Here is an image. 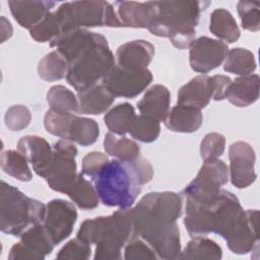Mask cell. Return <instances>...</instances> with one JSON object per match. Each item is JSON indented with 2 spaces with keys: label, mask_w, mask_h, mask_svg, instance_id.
I'll return each instance as SVG.
<instances>
[{
  "label": "cell",
  "mask_w": 260,
  "mask_h": 260,
  "mask_svg": "<svg viewBox=\"0 0 260 260\" xmlns=\"http://www.w3.org/2000/svg\"><path fill=\"white\" fill-rule=\"evenodd\" d=\"M115 65L107 39L95 32L93 40L68 62L66 81L77 92L82 91L95 85Z\"/></svg>",
  "instance_id": "obj_6"
},
{
  "label": "cell",
  "mask_w": 260,
  "mask_h": 260,
  "mask_svg": "<svg viewBox=\"0 0 260 260\" xmlns=\"http://www.w3.org/2000/svg\"><path fill=\"white\" fill-rule=\"evenodd\" d=\"M29 35L39 43H51L58 38L61 35V28L55 12L48 13L40 23L29 29Z\"/></svg>",
  "instance_id": "obj_36"
},
{
  "label": "cell",
  "mask_w": 260,
  "mask_h": 260,
  "mask_svg": "<svg viewBox=\"0 0 260 260\" xmlns=\"http://www.w3.org/2000/svg\"><path fill=\"white\" fill-rule=\"evenodd\" d=\"M61 34L84 27H123L112 4L106 1H73L61 4L55 11Z\"/></svg>",
  "instance_id": "obj_8"
},
{
  "label": "cell",
  "mask_w": 260,
  "mask_h": 260,
  "mask_svg": "<svg viewBox=\"0 0 260 260\" xmlns=\"http://www.w3.org/2000/svg\"><path fill=\"white\" fill-rule=\"evenodd\" d=\"M130 135L135 140L144 143H150L157 139L160 133L159 121L147 115L136 116L130 130Z\"/></svg>",
  "instance_id": "obj_35"
},
{
  "label": "cell",
  "mask_w": 260,
  "mask_h": 260,
  "mask_svg": "<svg viewBox=\"0 0 260 260\" xmlns=\"http://www.w3.org/2000/svg\"><path fill=\"white\" fill-rule=\"evenodd\" d=\"M90 245L79 238H75L67 242L56 255L57 259H72V260H86L90 258Z\"/></svg>",
  "instance_id": "obj_39"
},
{
  "label": "cell",
  "mask_w": 260,
  "mask_h": 260,
  "mask_svg": "<svg viewBox=\"0 0 260 260\" xmlns=\"http://www.w3.org/2000/svg\"><path fill=\"white\" fill-rule=\"evenodd\" d=\"M212 94L213 88L211 76L205 74L197 75L179 89L177 105L201 110L209 104Z\"/></svg>",
  "instance_id": "obj_19"
},
{
  "label": "cell",
  "mask_w": 260,
  "mask_h": 260,
  "mask_svg": "<svg viewBox=\"0 0 260 260\" xmlns=\"http://www.w3.org/2000/svg\"><path fill=\"white\" fill-rule=\"evenodd\" d=\"M45 214L46 205L41 201L1 182L0 229L4 234L20 237L30 226L43 223Z\"/></svg>",
  "instance_id": "obj_7"
},
{
  "label": "cell",
  "mask_w": 260,
  "mask_h": 260,
  "mask_svg": "<svg viewBox=\"0 0 260 260\" xmlns=\"http://www.w3.org/2000/svg\"><path fill=\"white\" fill-rule=\"evenodd\" d=\"M31 120L30 111L22 105L10 107L4 117L6 127L11 131H21L26 128Z\"/></svg>",
  "instance_id": "obj_40"
},
{
  "label": "cell",
  "mask_w": 260,
  "mask_h": 260,
  "mask_svg": "<svg viewBox=\"0 0 260 260\" xmlns=\"http://www.w3.org/2000/svg\"><path fill=\"white\" fill-rule=\"evenodd\" d=\"M154 56V46L144 40H134L121 45L116 52V65L127 70H143Z\"/></svg>",
  "instance_id": "obj_17"
},
{
  "label": "cell",
  "mask_w": 260,
  "mask_h": 260,
  "mask_svg": "<svg viewBox=\"0 0 260 260\" xmlns=\"http://www.w3.org/2000/svg\"><path fill=\"white\" fill-rule=\"evenodd\" d=\"M171 94L169 89L161 84H154L149 87L143 98L137 103L141 114L164 121L170 111Z\"/></svg>",
  "instance_id": "obj_24"
},
{
  "label": "cell",
  "mask_w": 260,
  "mask_h": 260,
  "mask_svg": "<svg viewBox=\"0 0 260 260\" xmlns=\"http://www.w3.org/2000/svg\"><path fill=\"white\" fill-rule=\"evenodd\" d=\"M78 107L76 114L100 115L109 110L115 96L102 84H95L77 92Z\"/></svg>",
  "instance_id": "obj_22"
},
{
  "label": "cell",
  "mask_w": 260,
  "mask_h": 260,
  "mask_svg": "<svg viewBox=\"0 0 260 260\" xmlns=\"http://www.w3.org/2000/svg\"><path fill=\"white\" fill-rule=\"evenodd\" d=\"M17 149L32 166L35 173L46 179L53 159V147L49 142L37 135H26L18 140Z\"/></svg>",
  "instance_id": "obj_16"
},
{
  "label": "cell",
  "mask_w": 260,
  "mask_h": 260,
  "mask_svg": "<svg viewBox=\"0 0 260 260\" xmlns=\"http://www.w3.org/2000/svg\"><path fill=\"white\" fill-rule=\"evenodd\" d=\"M115 5L119 19L124 26L128 27L149 28L157 11V1H117Z\"/></svg>",
  "instance_id": "obj_18"
},
{
  "label": "cell",
  "mask_w": 260,
  "mask_h": 260,
  "mask_svg": "<svg viewBox=\"0 0 260 260\" xmlns=\"http://www.w3.org/2000/svg\"><path fill=\"white\" fill-rule=\"evenodd\" d=\"M53 159L46 177L49 187L57 192L67 194L77 178L76 146L68 140L60 139L54 143Z\"/></svg>",
  "instance_id": "obj_9"
},
{
  "label": "cell",
  "mask_w": 260,
  "mask_h": 260,
  "mask_svg": "<svg viewBox=\"0 0 260 260\" xmlns=\"http://www.w3.org/2000/svg\"><path fill=\"white\" fill-rule=\"evenodd\" d=\"M228 53L229 46L223 41L200 37L190 46V66L196 72L208 73L223 62Z\"/></svg>",
  "instance_id": "obj_14"
},
{
  "label": "cell",
  "mask_w": 260,
  "mask_h": 260,
  "mask_svg": "<svg viewBox=\"0 0 260 260\" xmlns=\"http://www.w3.org/2000/svg\"><path fill=\"white\" fill-rule=\"evenodd\" d=\"M152 81L148 69L127 70L117 65L102 79L104 85L115 98L133 99L140 94Z\"/></svg>",
  "instance_id": "obj_11"
},
{
  "label": "cell",
  "mask_w": 260,
  "mask_h": 260,
  "mask_svg": "<svg viewBox=\"0 0 260 260\" xmlns=\"http://www.w3.org/2000/svg\"><path fill=\"white\" fill-rule=\"evenodd\" d=\"M134 237L131 207L119 208L109 216L85 219L77 232V238L96 245L94 260L121 259L122 248Z\"/></svg>",
  "instance_id": "obj_4"
},
{
  "label": "cell",
  "mask_w": 260,
  "mask_h": 260,
  "mask_svg": "<svg viewBox=\"0 0 260 260\" xmlns=\"http://www.w3.org/2000/svg\"><path fill=\"white\" fill-rule=\"evenodd\" d=\"M223 69L226 72L245 76L252 74L256 69V60L254 54L245 48H234L229 51Z\"/></svg>",
  "instance_id": "obj_33"
},
{
  "label": "cell",
  "mask_w": 260,
  "mask_h": 260,
  "mask_svg": "<svg viewBox=\"0 0 260 260\" xmlns=\"http://www.w3.org/2000/svg\"><path fill=\"white\" fill-rule=\"evenodd\" d=\"M222 250L220 246L205 237H194L181 251L179 259H220Z\"/></svg>",
  "instance_id": "obj_28"
},
{
  "label": "cell",
  "mask_w": 260,
  "mask_h": 260,
  "mask_svg": "<svg viewBox=\"0 0 260 260\" xmlns=\"http://www.w3.org/2000/svg\"><path fill=\"white\" fill-rule=\"evenodd\" d=\"M50 110L57 113H76L78 107L77 96L64 85L52 86L46 95Z\"/></svg>",
  "instance_id": "obj_34"
},
{
  "label": "cell",
  "mask_w": 260,
  "mask_h": 260,
  "mask_svg": "<svg viewBox=\"0 0 260 260\" xmlns=\"http://www.w3.org/2000/svg\"><path fill=\"white\" fill-rule=\"evenodd\" d=\"M164 121L166 127L171 131L192 133L201 127L203 116L199 109L177 105L169 111Z\"/></svg>",
  "instance_id": "obj_25"
},
{
  "label": "cell",
  "mask_w": 260,
  "mask_h": 260,
  "mask_svg": "<svg viewBox=\"0 0 260 260\" xmlns=\"http://www.w3.org/2000/svg\"><path fill=\"white\" fill-rule=\"evenodd\" d=\"M136 118L135 110L129 103H122L112 108L104 117V121L110 132L124 136L129 130Z\"/></svg>",
  "instance_id": "obj_27"
},
{
  "label": "cell",
  "mask_w": 260,
  "mask_h": 260,
  "mask_svg": "<svg viewBox=\"0 0 260 260\" xmlns=\"http://www.w3.org/2000/svg\"><path fill=\"white\" fill-rule=\"evenodd\" d=\"M56 3L54 1H8V6L13 18L24 28L31 29L40 23Z\"/></svg>",
  "instance_id": "obj_20"
},
{
  "label": "cell",
  "mask_w": 260,
  "mask_h": 260,
  "mask_svg": "<svg viewBox=\"0 0 260 260\" xmlns=\"http://www.w3.org/2000/svg\"><path fill=\"white\" fill-rule=\"evenodd\" d=\"M211 80H212V88H213L212 100L214 101L224 100L228 86L232 82L231 78L229 76L219 74V75L211 76Z\"/></svg>",
  "instance_id": "obj_43"
},
{
  "label": "cell",
  "mask_w": 260,
  "mask_h": 260,
  "mask_svg": "<svg viewBox=\"0 0 260 260\" xmlns=\"http://www.w3.org/2000/svg\"><path fill=\"white\" fill-rule=\"evenodd\" d=\"M153 177L151 164L138 156L133 160L113 159L92 177V184L101 202L109 207L130 208L142 186Z\"/></svg>",
  "instance_id": "obj_3"
},
{
  "label": "cell",
  "mask_w": 260,
  "mask_h": 260,
  "mask_svg": "<svg viewBox=\"0 0 260 260\" xmlns=\"http://www.w3.org/2000/svg\"><path fill=\"white\" fill-rule=\"evenodd\" d=\"M124 258L126 260H155L157 256L146 242L134 237L124 247Z\"/></svg>",
  "instance_id": "obj_41"
},
{
  "label": "cell",
  "mask_w": 260,
  "mask_h": 260,
  "mask_svg": "<svg viewBox=\"0 0 260 260\" xmlns=\"http://www.w3.org/2000/svg\"><path fill=\"white\" fill-rule=\"evenodd\" d=\"M81 209H93L99 206V196L92 183L87 181L81 174L66 194Z\"/></svg>",
  "instance_id": "obj_30"
},
{
  "label": "cell",
  "mask_w": 260,
  "mask_h": 260,
  "mask_svg": "<svg viewBox=\"0 0 260 260\" xmlns=\"http://www.w3.org/2000/svg\"><path fill=\"white\" fill-rule=\"evenodd\" d=\"M209 4V1H157L156 15L148 30L169 38L178 49H187L195 40L200 13Z\"/></svg>",
  "instance_id": "obj_5"
},
{
  "label": "cell",
  "mask_w": 260,
  "mask_h": 260,
  "mask_svg": "<svg viewBox=\"0 0 260 260\" xmlns=\"http://www.w3.org/2000/svg\"><path fill=\"white\" fill-rule=\"evenodd\" d=\"M225 148V138L222 134L212 132L204 136L200 144V155L204 161L213 160L222 155Z\"/></svg>",
  "instance_id": "obj_38"
},
{
  "label": "cell",
  "mask_w": 260,
  "mask_h": 260,
  "mask_svg": "<svg viewBox=\"0 0 260 260\" xmlns=\"http://www.w3.org/2000/svg\"><path fill=\"white\" fill-rule=\"evenodd\" d=\"M259 76L249 74L240 76L230 83L225 99L236 107H248L259 98Z\"/></svg>",
  "instance_id": "obj_23"
},
{
  "label": "cell",
  "mask_w": 260,
  "mask_h": 260,
  "mask_svg": "<svg viewBox=\"0 0 260 260\" xmlns=\"http://www.w3.org/2000/svg\"><path fill=\"white\" fill-rule=\"evenodd\" d=\"M260 3L258 1H239L237 5L242 27L251 31L260 28Z\"/></svg>",
  "instance_id": "obj_37"
},
{
  "label": "cell",
  "mask_w": 260,
  "mask_h": 260,
  "mask_svg": "<svg viewBox=\"0 0 260 260\" xmlns=\"http://www.w3.org/2000/svg\"><path fill=\"white\" fill-rule=\"evenodd\" d=\"M105 151L121 160H133L140 156L139 145L125 136L118 137L112 132H108L104 139Z\"/></svg>",
  "instance_id": "obj_29"
},
{
  "label": "cell",
  "mask_w": 260,
  "mask_h": 260,
  "mask_svg": "<svg viewBox=\"0 0 260 260\" xmlns=\"http://www.w3.org/2000/svg\"><path fill=\"white\" fill-rule=\"evenodd\" d=\"M0 165L2 171L21 182H28L32 179L28 161L19 152L13 149L5 150L1 153Z\"/></svg>",
  "instance_id": "obj_32"
},
{
  "label": "cell",
  "mask_w": 260,
  "mask_h": 260,
  "mask_svg": "<svg viewBox=\"0 0 260 260\" xmlns=\"http://www.w3.org/2000/svg\"><path fill=\"white\" fill-rule=\"evenodd\" d=\"M109 162L108 156L100 151H91L87 153L81 165V173L87 177H94Z\"/></svg>",
  "instance_id": "obj_42"
},
{
  "label": "cell",
  "mask_w": 260,
  "mask_h": 260,
  "mask_svg": "<svg viewBox=\"0 0 260 260\" xmlns=\"http://www.w3.org/2000/svg\"><path fill=\"white\" fill-rule=\"evenodd\" d=\"M229 181V169L223 160L218 158L204 161L197 176L184 189L186 198L204 201L213 198L221 186Z\"/></svg>",
  "instance_id": "obj_10"
},
{
  "label": "cell",
  "mask_w": 260,
  "mask_h": 260,
  "mask_svg": "<svg viewBox=\"0 0 260 260\" xmlns=\"http://www.w3.org/2000/svg\"><path fill=\"white\" fill-rule=\"evenodd\" d=\"M68 67L66 59L55 50L48 53L40 60L38 64V73L42 79L52 82L66 77Z\"/></svg>",
  "instance_id": "obj_31"
},
{
  "label": "cell",
  "mask_w": 260,
  "mask_h": 260,
  "mask_svg": "<svg viewBox=\"0 0 260 260\" xmlns=\"http://www.w3.org/2000/svg\"><path fill=\"white\" fill-rule=\"evenodd\" d=\"M183 201L178 193L150 192L131 208L134 236L146 242L157 258L179 259L180 231L177 219L182 215Z\"/></svg>",
  "instance_id": "obj_2"
},
{
  "label": "cell",
  "mask_w": 260,
  "mask_h": 260,
  "mask_svg": "<svg viewBox=\"0 0 260 260\" xmlns=\"http://www.w3.org/2000/svg\"><path fill=\"white\" fill-rule=\"evenodd\" d=\"M229 158L232 184L239 189L252 185L257 178L256 155L253 147L248 142L236 141L230 146Z\"/></svg>",
  "instance_id": "obj_15"
},
{
  "label": "cell",
  "mask_w": 260,
  "mask_h": 260,
  "mask_svg": "<svg viewBox=\"0 0 260 260\" xmlns=\"http://www.w3.org/2000/svg\"><path fill=\"white\" fill-rule=\"evenodd\" d=\"M185 212L184 224L192 238L213 233L223 238L235 254L258 252L259 211L244 210L232 192L220 189L205 201L186 198Z\"/></svg>",
  "instance_id": "obj_1"
},
{
  "label": "cell",
  "mask_w": 260,
  "mask_h": 260,
  "mask_svg": "<svg viewBox=\"0 0 260 260\" xmlns=\"http://www.w3.org/2000/svg\"><path fill=\"white\" fill-rule=\"evenodd\" d=\"M55 245L42 223L27 229L20 241L14 244L9 252V260H43L51 254Z\"/></svg>",
  "instance_id": "obj_13"
},
{
  "label": "cell",
  "mask_w": 260,
  "mask_h": 260,
  "mask_svg": "<svg viewBox=\"0 0 260 260\" xmlns=\"http://www.w3.org/2000/svg\"><path fill=\"white\" fill-rule=\"evenodd\" d=\"M99 135L100 127L93 119L70 114L65 125L62 139L75 142L85 147L93 144Z\"/></svg>",
  "instance_id": "obj_21"
},
{
  "label": "cell",
  "mask_w": 260,
  "mask_h": 260,
  "mask_svg": "<svg viewBox=\"0 0 260 260\" xmlns=\"http://www.w3.org/2000/svg\"><path fill=\"white\" fill-rule=\"evenodd\" d=\"M209 30L219 40L235 43L241 36L240 28L232 13L223 8H218L210 14Z\"/></svg>",
  "instance_id": "obj_26"
},
{
  "label": "cell",
  "mask_w": 260,
  "mask_h": 260,
  "mask_svg": "<svg viewBox=\"0 0 260 260\" xmlns=\"http://www.w3.org/2000/svg\"><path fill=\"white\" fill-rule=\"evenodd\" d=\"M77 219V211L73 203L64 199H53L46 205L43 226L56 246L67 239Z\"/></svg>",
  "instance_id": "obj_12"
}]
</instances>
